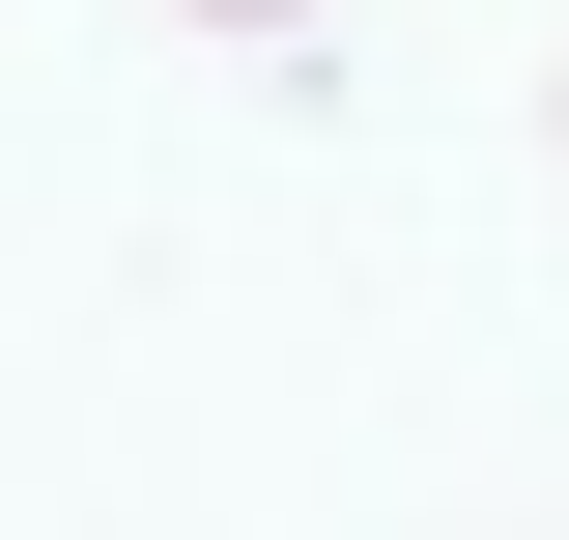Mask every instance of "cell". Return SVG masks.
<instances>
[{
    "label": "cell",
    "instance_id": "6da1fadb",
    "mask_svg": "<svg viewBox=\"0 0 569 540\" xmlns=\"http://www.w3.org/2000/svg\"><path fill=\"white\" fill-rule=\"evenodd\" d=\"M200 29H284V0H200Z\"/></svg>",
    "mask_w": 569,
    "mask_h": 540
}]
</instances>
